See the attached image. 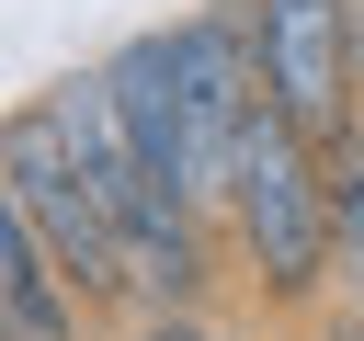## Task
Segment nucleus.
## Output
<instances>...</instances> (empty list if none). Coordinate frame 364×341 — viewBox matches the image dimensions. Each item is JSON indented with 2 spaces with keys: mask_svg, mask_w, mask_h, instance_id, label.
Wrapping results in <instances>:
<instances>
[{
  "mask_svg": "<svg viewBox=\"0 0 364 341\" xmlns=\"http://www.w3.org/2000/svg\"><path fill=\"white\" fill-rule=\"evenodd\" d=\"M228 250H239V284H250L273 318H307V307L330 296V182H318V136L284 125L273 102H262L250 136H239Z\"/></svg>",
  "mask_w": 364,
  "mask_h": 341,
  "instance_id": "1",
  "label": "nucleus"
},
{
  "mask_svg": "<svg viewBox=\"0 0 364 341\" xmlns=\"http://www.w3.org/2000/svg\"><path fill=\"white\" fill-rule=\"evenodd\" d=\"M0 205L46 239V261L91 296V318H114V307H136V261H125V227H114V205L91 193V170L68 159V136H57V114L46 102H11V125H0Z\"/></svg>",
  "mask_w": 364,
  "mask_h": 341,
  "instance_id": "2",
  "label": "nucleus"
},
{
  "mask_svg": "<svg viewBox=\"0 0 364 341\" xmlns=\"http://www.w3.org/2000/svg\"><path fill=\"white\" fill-rule=\"evenodd\" d=\"M262 45V91L284 125L330 136L364 114V0H239Z\"/></svg>",
  "mask_w": 364,
  "mask_h": 341,
  "instance_id": "3",
  "label": "nucleus"
},
{
  "mask_svg": "<svg viewBox=\"0 0 364 341\" xmlns=\"http://www.w3.org/2000/svg\"><path fill=\"white\" fill-rule=\"evenodd\" d=\"M102 80H114V102H125V136H136L148 182L193 205L205 136H193V91H182V68H171V34H125V45L102 57ZM193 216H205V205H193Z\"/></svg>",
  "mask_w": 364,
  "mask_h": 341,
  "instance_id": "4",
  "label": "nucleus"
},
{
  "mask_svg": "<svg viewBox=\"0 0 364 341\" xmlns=\"http://www.w3.org/2000/svg\"><path fill=\"white\" fill-rule=\"evenodd\" d=\"M91 296L46 261V239L11 216V250H0V341H91Z\"/></svg>",
  "mask_w": 364,
  "mask_h": 341,
  "instance_id": "5",
  "label": "nucleus"
},
{
  "mask_svg": "<svg viewBox=\"0 0 364 341\" xmlns=\"http://www.w3.org/2000/svg\"><path fill=\"white\" fill-rule=\"evenodd\" d=\"M125 341H216V330H205L193 307H136V318H125Z\"/></svg>",
  "mask_w": 364,
  "mask_h": 341,
  "instance_id": "6",
  "label": "nucleus"
},
{
  "mask_svg": "<svg viewBox=\"0 0 364 341\" xmlns=\"http://www.w3.org/2000/svg\"><path fill=\"white\" fill-rule=\"evenodd\" d=\"M307 341H364V307H318V318H307Z\"/></svg>",
  "mask_w": 364,
  "mask_h": 341,
  "instance_id": "7",
  "label": "nucleus"
}]
</instances>
